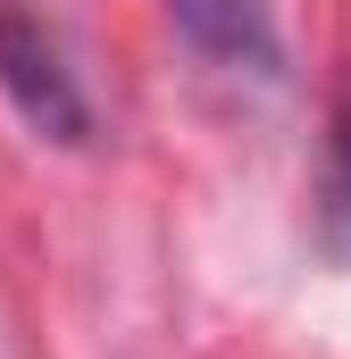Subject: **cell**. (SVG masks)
I'll return each instance as SVG.
<instances>
[{"instance_id": "1", "label": "cell", "mask_w": 351, "mask_h": 359, "mask_svg": "<svg viewBox=\"0 0 351 359\" xmlns=\"http://www.w3.org/2000/svg\"><path fill=\"white\" fill-rule=\"evenodd\" d=\"M0 92L51 142H84L92 134V100L76 84V67H67V50H59V34L17 0H0Z\"/></svg>"}, {"instance_id": "2", "label": "cell", "mask_w": 351, "mask_h": 359, "mask_svg": "<svg viewBox=\"0 0 351 359\" xmlns=\"http://www.w3.org/2000/svg\"><path fill=\"white\" fill-rule=\"evenodd\" d=\"M176 34L243 76H276V0H168Z\"/></svg>"}, {"instance_id": "3", "label": "cell", "mask_w": 351, "mask_h": 359, "mask_svg": "<svg viewBox=\"0 0 351 359\" xmlns=\"http://www.w3.org/2000/svg\"><path fill=\"white\" fill-rule=\"evenodd\" d=\"M326 243L351 259V100L335 109V134H326Z\"/></svg>"}]
</instances>
